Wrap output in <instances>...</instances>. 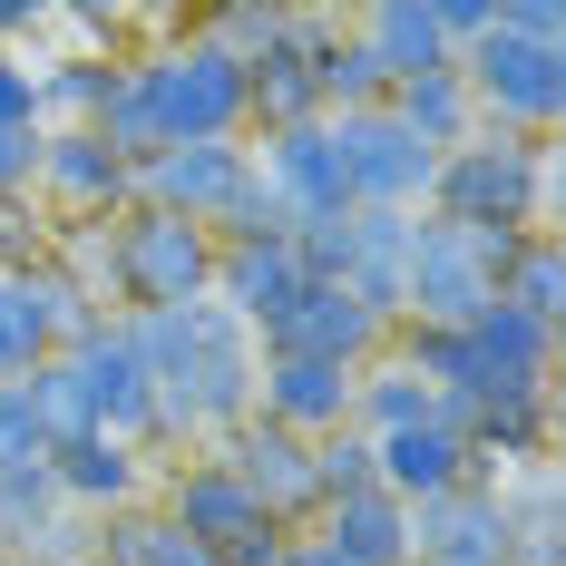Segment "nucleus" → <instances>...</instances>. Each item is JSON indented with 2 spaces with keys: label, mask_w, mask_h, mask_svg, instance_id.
<instances>
[{
  "label": "nucleus",
  "mask_w": 566,
  "mask_h": 566,
  "mask_svg": "<svg viewBox=\"0 0 566 566\" xmlns=\"http://www.w3.org/2000/svg\"><path fill=\"white\" fill-rule=\"evenodd\" d=\"M147 391H157V440H226L234 420H254V333L226 303H186V313H117Z\"/></svg>",
  "instance_id": "obj_1"
},
{
  "label": "nucleus",
  "mask_w": 566,
  "mask_h": 566,
  "mask_svg": "<svg viewBox=\"0 0 566 566\" xmlns=\"http://www.w3.org/2000/svg\"><path fill=\"white\" fill-rule=\"evenodd\" d=\"M557 137H509V127H479L459 137L440 176H430V206L440 226H469V234H547V206H557Z\"/></svg>",
  "instance_id": "obj_2"
},
{
  "label": "nucleus",
  "mask_w": 566,
  "mask_h": 566,
  "mask_svg": "<svg viewBox=\"0 0 566 566\" xmlns=\"http://www.w3.org/2000/svg\"><path fill=\"white\" fill-rule=\"evenodd\" d=\"M78 274L108 283L117 313H186V303L216 293V234L176 226L157 206H127V216L98 226V254H88Z\"/></svg>",
  "instance_id": "obj_3"
},
{
  "label": "nucleus",
  "mask_w": 566,
  "mask_h": 566,
  "mask_svg": "<svg viewBox=\"0 0 566 566\" xmlns=\"http://www.w3.org/2000/svg\"><path fill=\"white\" fill-rule=\"evenodd\" d=\"M517 234H469L440 216H410V264H400V333H469L499 303V254Z\"/></svg>",
  "instance_id": "obj_4"
},
{
  "label": "nucleus",
  "mask_w": 566,
  "mask_h": 566,
  "mask_svg": "<svg viewBox=\"0 0 566 566\" xmlns=\"http://www.w3.org/2000/svg\"><path fill=\"white\" fill-rule=\"evenodd\" d=\"M459 88L479 127H509V137H557L566 117V50H527L509 30H489L479 50H459Z\"/></svg>",
  "instance_id": "obj_5"
},
{
  "label": "nucleus",
  "mask_w": 566,
  "mask_h": 566,
  "mask_svg": "<svg viewBox=\"0 0 566 566\" xmlns=\"http://www.w3.org/2000/svg\"><path fill=\"white\" fill-rule=\"evenodd\" d=\"M333 147H342V186H352V206H381V216H420V206H430L440 157H430L391 108L333 117Z\"/></svg>",
  "instance_id": "obj_6"
},
{
  "label": "nucleus",
  "mask_w": 566,
  "mask_h": 566,
  "mask_svg": "<svg viewBox=\"0 0 566 566\" xmlns=\"http://www.w3.org/2000/svg\"><path fill=\"white\" fill-rule=\"evenodd\" d=\"M283 352H293V361L361 371V361H381V352H391V333H381V323H371V313H361L342 283H303V293L274 313V323L254 333V361H283Z\"/></svg>",
  "instance_id": "obj_7"
},
{
  "label": "nucleus",
  "mask_w": 566,
  "mask_h": 566,
  "mask_svg": "<svg viewBox=\"0 0 566 566\" xmlns=\"http://www.w3.org/2000/svg\"><path fill=\"white\" fill-rule=\"evenodd\" d=\"M216 459H226L234 479H244V499L274 517V527H293L303 537V517H323V489H313V440H293L283 420H234L226 440H216Z\"/></svg>",
  "instance_id": "obj_8"
},
{
  "label": "nucleus",
  "mask_w": 566,
  "mask_h": 566,
  "mask_svg": "<svg viewBox=\"0 0 566 566\" xmlns=\"http://www.w3.org/2000/svg\"><path fill=\"white\" fill-rule=\"evenodd\" d=\"M69 371H78V391H88V420L127 440V450H147L157 440V391H147V361H137V342L117 313H98L88 333L69 342Z\"/></svg>",
  "instance_id": "obj_9"
},
{
  "label": "nucleus",
  "mask_w": 566,
  "mask_h": 566,
  "mask_svg": "<svg viewBox=\"0 0 566 566\" xmlns=\"http://www.w3.org/2000/svg\"><path fill=\"white\" fill-rule=\"evenodd\" d=\"M244 176H254V147H244V137H234V147H167V157L137 167V206H157V216H176V226L216 234L226 206L244 196Z\"/></svg>",
  "instance_id": "obj_10"
},
{
  "label": "nucleus",
  "mask_w": 566,
  "mask_h": 566,
  "mask_svg": "<svg viewBox=\"0 0 566 566\" xmlns=\"http://www.w3.org/2000/svg\"><path fill=\"white\" fill-rule=\"evenodd\" d=\"M410 566H517L499 489L459 479L450 499H420V509H410Z\"/></svg>",
  "instance_id": "obj_11"
},
{
  "label": "nucleus",
  "mask_w": 566,
  "mask_h": 566,
  "mask_svg": "<svg viewBox=\"0 0 566 566\" xmlns=\"http://www.w3.org/2000/svg\"><path fill=\"white\" fill-rule=\"evenodd\" d=\"M254 176H264L283 206H293V226H313V216H352L333 117H303V127H274V137H254Z\"/></svg>",
  "instance_id": "obj_12"
},
{
  "label": "nucleus",
  "mask_w": 566,
  "mask_h": 566,
  "mask_svg": "<svg viewBox=\"0 0 566 566\" xmlns=\"http://www.w3.org/2000/svg\"><path fill=\"white\" fill-rule=\"evenodd\" d=\"M40 196H50L59 216H127L137 206V167L127 157H108L88 127H40V176H30Z\"/></svg>",
  "instance_id": "obj_13"
},
{
  "label": "nucleus",
  "mask_w": 566,
  "mask_h": 566,
  "mask_svg": "<svg viewBox=\"0 0 566 566\" xmlns=\"http://www.w3.org/2000/svg\"><path fill=\"white\" fill-rule=\"evenodd\" d=\"M254 410L264 420H283L293 440H333V430H352V371H333V361H254Z\"/></svg>",
  "instance_id": "obj_14"
},
{
  "label": "nucleus",
  "mask_w": 566,
  "mask_h": 566,
  "mask_svg": "<svg viewBox=\"0 0 566 566\" xmlns=\"http://www.w3.org/2000/svg\"><path fill=\"white\" fill-rule=\"evenodd\" d=\"M50 489H59V509H88V517L137 509L147 499V450H127L108 430H78V440L50 450Z\"/></svg>",
  "instance_id": "obj_15"
},
{
  "label": "nucleus",
  "mask_w": 566,
  "mask_h": 566,
  "mask_svg": "<svg viewBox=\"0 0 566 566\" xmlns=\"http://www.w3.org/2000/svg\"><path fill=\"white\" fill-rule=\"evenodd\" d=\"M303 117H323V98H313V20L293 10V30L274 50L244 59V127L274 137V127H303Z\"/></svg>",
  "instance_id": "obj_16"
},
{
  "label": "nucleus",
  "mask_w": 566,
  "mask_h": 566,
  "mask_svg": "<svg viewBox=\"0 0 566 566\" xmlns=\"http://www.w3.org/2000/svg\"><path fill=\"white\" fill-rule=\"evenodd\" d=\"M293 293H303L293 244H216V293H206V303H226L244 333H264Z\"/></svg>",
  "instance_id": "obj_17"
},
{
  "label": "nucleus",
  "mask_w": 566,
  "mask_h": 566,
  "mask_svg": "<svg viewBox=\"0 0 566 566\" xmlns=\"http://www.w3.org/2000/svg\"><path fill=\"white\" fill-rule=\"evenodd\" d=\"M313 537L333 547V566H410V509L391 489H361V499H333L313 517Z\"/></svg>",
  "instance_id": "obj_18"
},
{
  "label": "nucleus",
  "mask_w": 566,
  "mask_h": 566,
  "mask_svg": "<svg viewBox=\"0 0 566 566\" xmlns=\"http://www.w3.org/2000/svg\"><path fill=\"white\" fill-rule=\"evenodd\" d=\"M371 459H381V489H391L400 509H420V499H450L459 479H469V450H459V430H440V420L371 440Z\"/></svg>",
  "instance_id": "obj_19"
},
{
  "label": "nucleus",
  "mask_w": 566,
  "mask_h": 566,
  "mask_svg": "<svg viewBox=\"0 0 566 566\" xmlns=\"http://www.w3.org/2000/svg\"><path fill=\"white\" fill-rule=\"evenodd\" d=\"M352 40L381 59V78H430V69H459L450 40H440V20H430V0H381V10H361L352 20Z\"/></svg>",
  "instance_id": "obj_20"
},
{
  "label": "nucleus",
  "mask_w": 566,
  "mask_h": 566,
  "mask_svg": "<svg viewBox=\"0 0 566 566\" xmlns=\"http://www.w3.org/2000/svg\"><path fill=\"white\" fill-rule=\"evenodd\" d=\"M499 303H509L517 323L557 333V313H566V244H557V226H547V234H517L509 254H499Z\"/></svg>",
  "instance_id": "obj_21"
},
{
  "label": "nucleus",
  "mask_w": 566,
  "mask_h": 566,
  "mask_svg": "<svg viewBox=\"0 0 566 566\" xmlns=\"http://www.w3.org/2000/svg\"><path fill=\"white\" fill-rule=\"evenodd\" d=\"M440 400H430V381L400 361V352H381V361H361L352 371V430L361 440H391V430H420Z\"/></svg>",
  "instance_id": "obj_22"
},
{
  "label": "nucleus",
  "mask_w": 566,
  "mask_h": 566,
  "mask_svg": "<svg viewBox=\"0 0 566 566\" xmlns=\"http://www.w3.org/2000/svg\"><path fill=\"white\" fill-rule=\"evenodd\" d=\"M499 517H509V547L517 566H557L566 557V517H557V469H509L499 479Z\"/></svg>",
  "instance_id": "obj_23"
},
{
  "label": "nucleus",
  "mask_w": 566,
  "mask_h": 566,
  "mask_svg": "<svg viewBox=\"0 0 566 566\" xmlns=\"http://www.w3.org/2000/svg\"><path fill=\"white\" fill-rule=\"evenodd\" d=\"M381 108H391L400 127H410V137L430 147V157H450L459 137H479V108H469V88H459V69H430V78H400V88L381 98Z\"/></svg>",
  "instance_id": "obj_24"
},
{
  "label": "nucleus",
  "mask_w": 566,
  "mask_h": 566,
  "mask_svg": "<svg viewBox=\"0 0 566 566\" xmlns=\"http://www.w3.org/2000/svg\"><path fill=\"white\" fill-rule=\"evenodd\" d=\"M50 352H59V333H50V303H40V283H30V274H0V381L40 371Z\"/></svg>",
  "instance_id": "obj_25"
},
{
  "label": "nucleus",
  "mask_w": 566,
  "mask_h": 566,
  "mask_svg": "<svg viewBox=\"0 0 566 566\" xmlns=\"http://www.w3.org/2000/svg\"><path fill=\"white\" fill-rule=\"evenodd\" d=\"M117 69H127V59H50V69H40V127H88V117L108 108Z\"/></svg>",
  "instance_id": "obj_26"
},
{
  "label": "nucleus",
  "mask_w": 566,
  "mask_h": 566,
  "mask_svg": "<svg viewBox=\"0 0 566 566\" xmlns=\"http://www.w3.org/2000/svg\"><path fill=\"white\" fill-rule=\"evenodd\" d=\"M50 517H59L50 459H30V469H0V557H20V547H30Z\"/></svg>",
  "instance_id": "obj_27"
},
{
  "label": "nucleus",
  "mask_w": 566,
  "mask_h": 566,
  "mask_svg": "<svg viewBox=\"0 0 566 566\" xmlns=\"http://www.w3.org/2000/svg\"><path fill=\"white\" fill-rule=\"evenodd\" d=\"M20 391H30V410H40L50 450H59V440H78V430H98V420H88V391H78V371H69V352H50L40 371H20Z\"/></svg>",
  "instance_id": "obj_28"
},
{
  "label": "nucleus",
  "mask_w": 566,
  "mask_h": 566,
  "mask_svg": "<svg viewBox=\"0 0 566 566\" xmlns=\"http://www.w3.org/2000/svg\"><path fill=\"white\" fill-rule=\"evenodd\" d=\"M313 489H323V509L333 499H361V489H381V459L361 430H333V440H313Z\"/></svg>",
  "instance_id": "obj_29"
},
{
  "label": "nucleus",
  "mask_w": 566,
  "mask_h": 566,
  "mask_svg": "<svg viewBox=\"0 0 566 566\" xmlns=\"http://www.w3.org/2000/svg\"><path fill=\"white\" fill-rule=\"evenodd\" d=\"M196 30H206L226 59H254V50H274L283 30H293V10H274V0H234V10H206Z\"/></svg>",
  "instance_id": "obj_30"
},
{
  "label": "nucleus",
  "mask_w": 566,
  "mask_h": 566,
  "mask_svg": "<svg viewBox=\"0 0 566 566\" xmlns=\"http://www.w3.org/2000/svg\"><path fill=\"white\" fill-rule=\"evenodd\" d=\"M30 459H50V430H40L20 381H0V469H30Z\"/></svg>",
  "instance_id": "obj_31"
},
{
  "label": "nucleus",
  "mask_w": 566,
  "mask_h": 566,
  "mask_svg": "<svg viewBox=\"0 0 566 566\" xmlns=\"http://www.w3.org/2000/svg\"><path fill=\"white\" fill-rule=\"evenodd\" d=\"M30 264H50V234L30 216V196H0V274H30Z\"/></svg>",
  "instance_id": "obj_32"
},
{
  "label": "nucleus",
  "mask_w": 566,
  "mask_h": 566,
  "mask_svg": "<svg viewBox=\"0 0 566 566\" xmlns=\"http://www.w3.org/2000/svg\"><path fill=\"white\" fill-rule=\"evenodd\" d=\"M499 30L527 40V50H566V10L557 0H499Z\"/></svg>",
  "instance_id": "obj_33"
},
{
  "label": "nucleus",
  "mask_w": 566,
  "mask_h": 566,
  "mask_svg": "<svg viewBox=\"0 0 566 566\" xmlns=\"http://www.w3.org/2000/svg\"><path fill=\"white\" fill-rule=\"evenodd\" d=\"M0 127H40V69L0 59Z\"/></svg>",
  "instance_id": "obj_34"
},
{
  "label": "nucleus",
  "mask_w": 566,
  "mask_h": 566,
  "mask_svg": "<svg viewBox=\"0 0 566 566\" xmlns=\"http://www.w3.org/2000/svg\"><path fill=\"white\" fill-rule=\"evenodd\" d=\"M40 176V127H0V196H30Z\"/></svg>",
  "instance_id": "obj_35"
},
{
  "label": "nucleus",
  "mask_w": 566,
  "mask_h": 566,
  "mask_svg": "<svg viewBox=\"0 0 566 566\" xmlns=\"http://www.w3.org/2000/svg\"><path fill=\"white\" fill-rule=\"evenodd\" d=\"M137 566H216V557H206L196 537H176L167 517H157V537H147V557H137Z\"/></svg>",
  "instance_id": "obj_36"
},
{
  "label": "nucleus",
  "mask_w": 566,
  "mask_h": 566,
  "mask_svg": "<svg viewBox=\"0 0 566 566\" xmlns=\"http://www.w3.org/2000/svg\"><path fill=\"white\" fill-rule=\"evenodd\" d=\"M274 566H333V547H323V537H283Z\"/></svg>",
  "instance_id": "obj_37"
},
{
  "label": "nucleus",
  "mask_w": 566,
  "mask_h": 566,
  "mask_svg": "<svg viewBox=\"0 0 566 566\" xmlns=\"http://www.w3.org/2000/svg\"><path fill=\"white\" fill-rule=\"evenodd\" d=\"M0 566H10V557H0Z\"/></svg>",
  "instance_id": "obj_38"
}]
</instances>
